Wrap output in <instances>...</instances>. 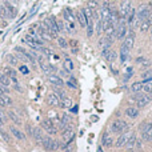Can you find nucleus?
<instances>
[{
	"label": "nucleus",
	"instance_id": "1",
	"mask_svg": "<svg viewBox=\"0 0 152 152\" xmlns=\"http://www.w3.org/2000/svg\"><path fill=\"white\" fill-rule=\"evenodd\" d=\"M127 131H129V124L121 117L113 119L111 125H109V132L113 133V135H120V133L127 132Z\"/></svg>",
	"mask_w": 152,
	"mask_h": 152
},
{
	"label": "nucleus",
	"instance_id": "2",
	"mask_svg": "<svg viewBox=\"0 0 152 152\" xmlns=\"http://www.w3.org/2000/svg\"><path fill=\"white\" fill-rule=\"evenodd\" d=\"M139 133H140V139L145 143H151L152 141V121L144 120L141 121L139 125Z\"/></svg>",
	"mask_w": 152,
	"mask_h": 152
},
{
	"label": "nucleus",
	"instance_id": "3",
	"mask_svg": "<svg viewBox=\"0 0 152 152\" xmlns=\"http://www.w3.org/2000/svg\"><path fill=\"white\" fill-rule=\"evenodd\" d=\"M42 145L44 147V149L51 151V152H55V151H58L59 148H62V143L59 140L52 139L51 136H44L43 140H42Z\"/></svg>",
	"mask_w": 152,
	"mask_h": 152
},
{
	"label": "nucleus",
	"instance_id": "4",
	"mask_svg": "<svg viewBox=\"0 0 152 152\" xmlns=\"http://www.w3.org/2000/svg\"><path fill=\"white\" fill-rule=\"evenodd\" d=\"M151 12H152L151 4H145V5L141 4L140 7L136 9V19H139L140 21H144V20L148 17V15Z\"/></svg>",
	"mask_w": 152,
	"mask_h": 152
},
{
	"label": "nucleus",
	"instance_id": "5",
	"mask_svg": "<svg viewBox=\"0 0 152 152\" xmlns=\"http://www.w3.org/2000/svg\"><path fill=\"white\" fill-rule=\"evenodd\" d=\"M100 143H101V145H103L104 148H111V147H113L115 140H113V137H112V133L109 132V131H103Z\"/></svg>",
	"mask_w": 152,
	"mask_h": 152
},
{
	"label": "nucleus",
	"instance_id": "6",
	"mask_svg": "<svg viewBox=\"0 0 152 152\" xmlns=\"http://www.w3.org/2000/svg\"><path fill=\"white\" fill-rule=\"evenodd\" d=\"M42 127H43L44 131H47L48 135H56V133L59 132L58 127L52 123V120H51V119H46V120L42 121Z\"/></svg>",
	"mask_w": 152,
	"mask_h": 152
},
{
	"label": "nucleus",
	"instance_id": "7",
	"mask_svg": "<svg viewBox=\"0 0 152 152\" xmlns=\"http://www.w3.org/2000/svg\"><path fill=\"white\" fill-rule=\"evenodd\" d=\"M124 113H125V116L128 117V119L135 120V119H137L139 115H140V109L137 108L136 105H128V107L124 109Z\"/></svg>",
	"mask_w": 152,
	"mask_h": 152
},
{
	"label": "nucleus",
	"instance_id": "8",
	"mask_svg": "<svg viewBox=\"0 0 152 152\" xmlns=\"http://www.w3.org/2000/svg\"><path fill=\"white\" fill-rule=\"evenodd\" d=\"M101 56L104 60L109 63H113L117 59V54L115 50H111V48H105V50H101Z\"/></svg>",
	"mask_w": 152,
	"mask_h": 152
},
{
	"label": "nucleus",
	"instance_id": "9",
	"mask_svg": "<svg viewBox=\"0 0 152 152\" xmlns=\"http://www.w3.org/2000/svg\"><path fill=\"white\" fill-rule=\"evenodd\" d=\"M131 7H132L131 0H123L120 3V5H119V15H120V17H125L127 19V15H128Z\"/></svg>",
	"mask_w": 152,
	"mask_h": 152
},
{
	"label": "nucleus",
	"instance_id": "10",
	"mask_svg": "<svg viewBox=\"0 0 152 152\" xmlns=\"http://www.w3.org/2000/svg\"><path fill=\"white\" fill-rule=\"evenodd\" d=\"M129 131H127V132H123L120 133L119 136H117V139L115 140V147L116 148H121V147H125V144H127V140H128V137H129Z\"/></svg>",
	"mask_w": 152,
	"mask_h": 152
},
{
	"label": "nucleus",
	"instance_id": "11",
	"mask_svg": "<svg viewBox=\"0 0 152 152\" xmlns=\"http://www.w3.org/2000/svg\"><path fill=\"white\" fill-rule=\"evenodd\" d=\"M113 43V39H111V37H108V36H101L100 40H99V48L100 50H105V48H111V46H112Z\"/></svg>",
	"mask_w": 152,
	"mask_h": 152
},
{
	"label": "nucleus",
	"instance_id": "12",
	"mask_svg": "<svg viewBox=\"0 0 152 152\" xmlns=\"http://www.w3.org/2000/svg\"><path fill=\"white\" fill-rule=\"evenodd\" d=\"M48 82H50L51 84L56 86V87H63V86H64L63 79L60 78L59 75H56V74H50V76H48Z\"/></svg>",
	"mask_w": 152,
	"mask_h": 152
},
{
	"label": "nucleus",
	"instance_id": "13",
	"mask_svg": "<svg viewBox=\"0 0 152 152\" xmlns=\"http://www.w3.org/2000/svg\"><path fill=\"white\" fill-rule=\"evenodd\" d=\"M129 52H131V51L125 47V46H123V44H121L120 54H119V59H120V63H121V64H123V63H125L129 59Z\"/></svg>",
	"mask_w": 152,
	"mask_h": 152
},
{
	"label": "nucleus",
	"instance_id": "14",
	"mask_svg": "<svg viewBox=\"0 0 152 152\" xmlns=\"http://www.w3.org/2000/svg\"><path fill=\"white\" fill-rule=\"evenodd\" d=\"M63 70H66L67 72H74V70H75V64H74V62H72V59L71 58H68L67 56L66 59H64V62H63Z\"/></svg>",
	"mask_w": 152,
	"mask_h": 152
},
{
	"label": "nucleus",
	"instance_id": "15",
	"mask_svg": "<svg viewBox=\"0 0 152 152\" xmlns=\"http://www.w3.org/2000/svg\"><path fill=\"white\" fill-rule=\"evenodd\" d=\"M63 16H64L66 21H70V23H74L75 24L76 16H75V13L72 12V9H71V8H66V9L63 11Z\"/></svg>",
	"mask_w": 152,
	"mask_h": 152
},
{
	"label": "nucleus",
	"instance_id": "16",
	"mask_svg": "<svg viewBox=\"0 0 152 152\" xmlns=\"http://www.w3.org/2000/svg\"><path fill=\"white\" fill-rule=\"evenodd\" d=\"M129 92L131 94H139L143 92V82H133L129 86Z\"/></svg>",
	"mask_w": 152,
	"mask_h": 152
},
{
	"label": "nucleus",
	"instance_id": "17",
	"mask_svg": "<svg viewBox=\"0 0 152 152\" xmlns=\"http://www.w3.org/2000/svg\"><path fill=\"white\" fill-rule=\"evenodd\" d=\"M75 16H76V19H78V21H79V25H80L82 28H86L87 27V19H86V16H84V13H83L82 9L76 12Z\"/></svg>",
	"mask_w": 152,
	"mask_h": 152
},
{
	"label": "nucleus",
	"instance_id": "18",
	"mask_svg": "<svg viewBox=\"0 0 152 152\" xmlns=\"http://www.w3.org/2000/svg\"><path fill=\"white\" fill-rule=\"evenodd\" d=\"M11 132H12V135L17 139V140H21V141H24L25 140V135H24V132L23 131H20L19 128H16V127H11Z\"/></svg>",
	"mask_w": 152,
	"mask_h": 152
},
{
	"label": "nucleus",
	"instance_id": "19",
	"mask_svg": "<svg viewBox=\"0 0 152 152\" xmlns=\"http://www.w3.org/2000/svg\"><path fill=\"white\" fill-rule=\"evenodd\" d=\"M47 103L50 105H52V107H58L59 104H60V99L56 96V95L52 92V94L48 95V98H47Z\"/></svg>",
	"mask_w": 152,
	"mask_h": 152
},
{
	"label": "nucleus",
	"instance_id": "20",
	"mask_svg": "<svg viewBox=\"0 0 152 152\" xmlns=\"http://www.w3.org/2000/svg\"><path fill=\"white\" fill-rule=\"evenodd\" d=\"M4 74L7 75L8 78H9V80H12L15 84L17 83V75H16V71L13 70V68H5V70H4Z\"/></svg>",
	"mask_w": 152,
	"mask_h": 152
},
{
	"label": "nucleus",
	"instance_id": "21",
	"mask_svg": "<svg viewBox=\"0 0 152 152\" xmlns=\"http://www.w3.org/2000/svg\"><path fill=\"white\" fill-rule=\"evenodd\" d=\"M71 105H72V99H71L70 96H64V98L60 100L59 107L63 109H66V108H71Z\"/></svg>",
	"mask_w": 152,
	"mask_h": 152
},
{
	"label": "nucleus",
	"instance_id": "22",
	"mask_svg": "<svg viewBox=\"0 0 152 152\" xmlns=\"http://www.w3.org/2000/svg\"><path fill=\"white\" fill-rule=\"evenodd\" d=\"M87 36L88 37H91V36L94 35V32H95V24H94V19H88L87 20Z\"/></svg>",
	"mask_w": 152,
	"mask_h": 152
},
{
	"label": "nucleus",
	"instance_id": "23",
	"mask_svg": "<svg viewBox=\"0 0 152 152\" xmlns=\"http://www.w3.org/2000/svg\"><path fill=\"white\" fill-rule=\"evenodd\" d=\"M136 139H137V135L135 132H132L131 135H129L128 140H127V144H125V147L127 148H135V143H136Z\"/></svg>",
	"mask_w": 152,
	"mask_h": 152
},
{
	"label": "nucleus",
	"instance_id": "24",
	"mask_svg": "<svg viewBox=\"0 0 152 152\" xmlns=\"http://www.w3.org/2000/svg\"><path fill=\"white\" fill-rule=\"evenodd\" d=\"M8 117H9V119H11V120L13 121V123H15L16 125H20V124H21L20 116L15 112V111H8Z\"/></svg>",
	"mask_w": 152,
	"mask_h": 152
},
{
	"label": "nucleus",
	"instance_id": "25",
	"mask_svg": "<svg viewBox=\"0 0 152 152\" xmlns=\"http://www.w3.org/2000/svg\"><path fill=\"white\" fill-rule=\"evenodd\" d=\"M32 137L35 139L37 143H42L43 140V133H42V128H33V132H32Z\"/></svg>",
	"mask_w": 152,
	"mask_h": 152
},
{
	"label": "nucleus",
	"instance_id": "26",
	"mask_svg": "<svg viewBox=\"0 0 152 152\" xmlns=\"http://www.w3.org/2000/svg\"><path fill=\"white\" fill-rule=\"evenodd\" d=\"M95 32H96V35L100 36L103 32H104V28H103V21L100 19L96 20V24H95Z\"/></svg>",
	"mask_w": 152,
	"mask_h": 152
},
{
	"label": "nucleus",
	"instance_id": "27",
	"mask_svg": "<svg viewBox=\"0 0 152 152\" xmlns=\"http://www.w3.org/2000/svg\"><path fill=\"white\" fill-rule=\"evenodd\" d=\"M12 103V100L8 98L7 95H0V107H7Z\"/></svg>",
	"mask_w": 152,
	"mask_h": 152
},
{
	"label": "nucleus",
	"instance_id": "28",
	"mask_svg": "<svg viewBox=\"0 0 152 152\" xmlns=\"http://www.w3.org/2000/svg\"><path fill=\"white\" fill-rule=\"evenodd\" d=\"M0 84L3 87H9V84H11V80L5 74H0Z\"/></svg>",
	"mask_w": 152,
	"mask_h": 152
},
{
	"label": "nucleus",
	"instance_id": "29",
	"mask_svg": "<svg viewBox=\"0 0 152 152\" xmlns=\"http://www.w3.org/2000/svg\"><path fill=\"white\" fill-rule=\"evenodd\" d=\"M56 40H58V44H59V47L62 48V50H66V48H68V42H67L64 37H62V36H58L56 37Z\"/></svg>",
	"mask_w": 152,
	"mask_h": 152
},
{
	"label": "nucleus",
	"instance_id": "30",
	"mask_svg": "<svg viewBox=\"0 0 152 152\" xmlns=\"http://www.w3.org/2000/svg\"><path fill=\"white\" fill-rule=\"evenodd\" d=\"M54 94L56 95V96H58V98L60 99V100H62V99L64 98V96H67L66 92H64L63 90H60V88H59V87H56V86L54 87Z\"/></svg>",
	"mask_w": 152,
	"mask_h": 152
},
{
	"label": "nucleus",
	"instance_id": "31",
	"mask_svg": "<svg viewBox=\"0 0 152 152\" xmlns=\"http://www.w3.org/2000/svg\"><path fill=\"white\" fill-rule=\"evenodd\" d=\"M7 62L11 64L12 67H15V66H17V58H16L15 55H7Z\"/></svg>",
	"mask_w": 152,
	"mask_h": 152
},
{
	"label": "nucleus",
	"instance_id": "32",
	"mask_svg": "<svg viewBox=\"0 0 152 152\" xmlns=\"http://www.w3.org/2000/svg\"><path fill=\"white\" fill-rule=\"evenodd\" d=\"M0 16H1V17H4V19L11 17V16H9V12H8V9L4 7V5H0Z\"/></svg>",
	"mask_w": 152,
	"mask_h": 152
},
{
	"label": "nucleus",
	"instance_id": "33",
	"mask_svg": "<svg viewBox=\"0 0 152 152\" xmlns=\"http://www.w3.org/2000/svg\"><path fill=\"white\" fill-rule=\"evenodd\" d=\"M149 23L147 21V20H144V21H141V24H140V27H139V29H140L141 32H147V31H149Z\"/></svg>",
	"mask_w": 152,
	"mask_h": 152
},
{
	"label": "nucleus",
	"instance_id": "34",
	"mask_svg": "<svg viewBox=\"0 0 152 152\" xmlns=\"http://www.w3.org/2000/svg\"><path fill=\"white\" fill-rule=\"evenodd\" d=\"M149 60L147 58H145V56H139V58H136L135 59V63H136V64H139V66H143V64H145V63H148Z\"/></svg>",
	"mask_w": 152,
	"mask_h": 152
},
{
	"label": "nucleus",
	"instance_id": "35",
	"mask_svg": "<svg viewBox=\"0 0 152 152\" xmlns=\"http://www.w3.org/2000/svg\"><path fill=\"white\" fill-rule=\"evenodd\" d=\"M87 7H88V8H91L92 11H95V9H98V7H99L98 0H91V1H88V3H87Z\"/></svg>",
	"mask_w": 152,
	"mask_h": 152
},
{
	"label": "nucleus",
	"instance_id": "36",
	"mask_svg": "<svg viewBox=\"0 0 152 152\" xmlns=\"http://www.w3.org/2000/svg\"><path fill=\"white\" fill-rule=\"evenodd\" d=\"M66 86L70 87L71 90H78V84H76V83H74V82H71V80H67V82H66Z\"/></svg>",
	"mask_w": 152,
	"mask_h": 152
},
{
	"label": "nucleus",
	"instance_id": "37",
	"mask_svg": "<svg viewBox=\"0 0 152 152\" xmlns=\"http://www.w3.org/2000/svg\"><path fill=\"white\" fill-rule=\"evenodd\" d=\"M0 135H1V137L4 139V141H7V143H9V136H8V133L4 131V129H0Z\"/></svg>",
	"mask_w": 152,
	"mask_h": 152
},
{
	"label": "nucleus",
	"instance_id": "38",
	"mask_svg": "<svg viewBox=\"0 0 152 152\" xmlns=\"http://www.w3.org/2000/svg\"><path fill=\"white\" fill-rule=\"evenodd\" d=\"M135 147H136V149H143V140L141 139H136V143H135Z\"/></svg>",
	"mask_w": 152,
	"mask_h": 152
},
{
	"label": "nucleus",
	"instance_id": "39",
	"mask_svg": "<svg viewBox=\"0 0 152 152\" xmlns=\"http://www.w3.org/2000/svg\"><path fill=\"white\" fill-rule=\"evenodd\" d=\"M42 52H43L44 55H47V56H51V55H54V52H52V50H50V48H44V47H42Z\"/></svg>",
	"mask_w": 152,
	"mask_h": 152
},
{
	"label": "nucleus",
	"instance_id": "40",
	"mask_svg": "<svg viewBox=\"0 0 152 152\" xmlns=\"http://www.w3.org/2000/svg\"><path fill=\"white\" fill-rule=\"evenodd\" d=\"M149 76H152V71L151 70H147V71H144V72H141V78L143 79L149 78Z\"/></svg>",
	"mask_w": 152,
	"mask_h": 152
},
{
	"label": "nucleus",
	"instance_id": "41",
	"mask_svg": "<svg viewBox=\"0 0 152 152\" xmlns=\"http://www.w3.org/2000/svg\"><path fill=\"white\" fill-rule=\"evenodd\" d=\"M25 129H27L28 135H31V136H32V132H33V127H31L29 124H27V125H25Z\"/></svg>",
	"mask_w": 152,
	"mask_h": 152
},
{
	"label": "nucleus",
	"instance_id": "42",
	"mask_svg": "<svg viewBox=\"0 0 152 152\" xmlns=\"http://www.w3.org/2000/svg\"><path fill=\"white\" fill-rule=\"evenodd\" d=\"M4 120H5V117H4V113H3V111L0 109V125L4 124Z\"/></svg>",
	"mask_w": 152,
	"mask_h": 152
},
{
	"label": "nucleus",
	"instance_id": "43",
	"mask_svg": "<svg viewBox=\"0 0 152 152\" xmlns=\"http://www.w3.org/2000/svg\"><path fill=\"white\" fill-rule=\"evenodd\" d=\"M5 94H7V90H5V88L0 84V95H5Z\"/></svg>",
	"mask_w": 152,
	"mask_h": 152
},
{
	"label": "nucleus",
	"instance_id": "44",
	"mask_svg": "<svg viewBox=\"0 0 152 152\" xmlns=\"http://www.w3.org/2000/svg\"><path fill=\"white\" fill-rule=\"evenodd\" d=\"M145 20H147V21H148V23H149V25H152V12H151V13H149V15H148V17H147V19H145Z\"/></svg>",
	"mask_w": 152,
	"mask_h": 152
},
{
	"label": "nucleus",
	"instance_id": "45",
	"mask_svg": "<svg viewBox=\"0 0 152 152\" xmlns=\"http://www.w3.org/2000/svg\"><path fill=\"white\" fill-rule=\"evenodd\" d=\"M68 44H71L72 47H76V46H78V42H76V40H71V42H70Z\"/></svg>",
	"mask_w": 152,
	"mask_h": 152
},
{
	"label": "nucleus",
	"instance_id": "46",
	"mask_svg": "<svg viewBox=\"0 0 152 152\" xmlns=\"http://www.w3.org/2000/svg\"><path fill=\"white\" fill-rule=\"evenodd\" d=\"M15 90L17 91V92H21V87H20L19 84H17V83H16V84H15Z\"/></svg>",
	"mask_w": 152,
	"mask_h": 152
},
{
	"label": "nucleus",
	"instance_id": "47",
	"mask_svg": "<svg viewBox=\"0 0 152 152\" xmlns=\"http://www.w3.org/2000/svg\"><path fill=\"white\" fill-rule=\"evenodd\" d=\"M20 71H21L23 74H27V72H28V70L25 68V67H20Z\"/></svg>",
	"mask_w": 152,
	"mask_h": 152
},
{
	"label": "nucleus",
	"instance_id": "48",
	"mask_svg": "<svg viewBox=\"0 0 152 152\" xmlns=\"http://www.w3.org/2000/svg\"><path fill=\"white\" fill-rule=\"evenodd\" d=\"M78 109H79V107H78V105H75V107H72V109H71V111H72L74 113H76V112H78Z\"/></svg>",
	"mask_w": 152,
	"mask_h": 152
},
{
	"label": "nucleus",
	"instance_id": "49",
	"mask_svg": "<svg viewBox=\"0 0 152 152\" xmlns=\"http://www.w3.org/2000/svg\"><path fill=\"white\" fill-rule=\"evenodd\" d=\"M125 152H136V149L135 148H127V151Z\"/></svg>",
	"mask_w": 152,
	"mask_h": 152
},
{
	"label": "nucleus",
	"instance_id": "50",
	"mask_svg": "<svg viewBox=\"0 0 152 152\" xmlns=\"http://www.w3.org/2000/svg\"><path fill=\"white\" fill-rule=\"evenodd\" d=\"M149 32H151V33H152V25H151V27H149Z\"/></svg>",
	"mask_w": 152,
	"mask_h": 152
},
{
	"label": "nucleus",
	"instance_id": "51",
	"mask_svg": "<svg viewBox=\"0 0 152 152\" xmlns=\"http://www.w3.org/2000/svg\"><path fill=\"white\" fill-rule=\"evenodd\" d=\"M11 1H13V3H16V1H19V0H11Z\"/></svg>",
	"mask_w": 152,
	"mask_h": 152
},
{
	"label": "nucleus",
	"instance_id": "52",
	"mask_svg": "<svg viewBox=\"0 0 152 152\" xmlns=\"http://www.w3.org/2000/svg\"><path fill=\"white\" fill-rule=\"evenodd\" d=\"M151 84H152V83H151Z\"/></svg>",
	"mask_w": 152,
	"mask_h": 152
}]
</instances>
